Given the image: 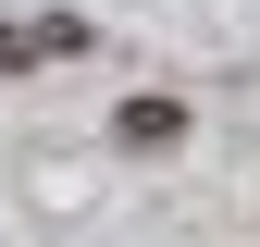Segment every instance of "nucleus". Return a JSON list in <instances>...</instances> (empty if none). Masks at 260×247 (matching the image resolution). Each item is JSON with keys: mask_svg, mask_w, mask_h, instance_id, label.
I'll return each instance as SVG.
<instances>
[{"mask_svg": "<svg viewBox=\"0 0 260 247\" xmlns=\"http://www.w3.org/2000/svg\"><path fill=\"white\" fill-rule=\"evenodd\" d=\"M75 50H87L75 13H25V25H0V74H38V62H75Z\"/></svg>", "mask_w": 260, "mask_h": 247, "instance_id": "nucleus-1", "label": "nucleus"}, {"mask_svg": "<svg viewBox=\"0 0 260 247\" xmlns=\"http://www.w3.org/2000/svg\"><path fill=\"white\" fill-rule=\"evenodd\" d=\"M186 136V99H124V148H174Z\"/></svg>", "mask_w": 260, "mask_h": 247, "instance_id": "nucleus-2", "label": "nucleus"}]
</instances>
